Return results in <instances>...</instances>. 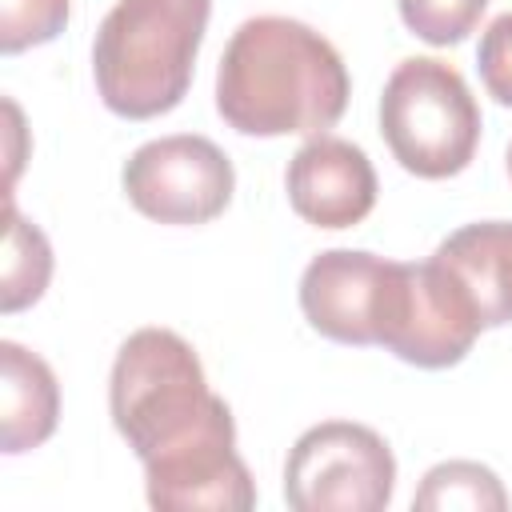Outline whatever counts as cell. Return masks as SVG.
Wrapping results in <instances>:
<instances>
[{"mask_svg":"<svg viewBox=\"0 0 512 512\" xmlns=\"http://www.w3.org/2000/svg\"><path fill=\"white\" fill-rule=\"evenodd\" d=\"M392 492L396 456L368 424H312L284 460V500L296 512H380Z\"/></svg>","mask_w":512,"mask_h":512,"instance_id":"cell-6","label":"cell"},{"mask_svg":"<svg viewBox=\"0 0 512 512\" xmlns=\"http://www.w3.org/2000/svg\"><path fill=\"white\" fill-rule=\"evenodd\" d=\"M412 508H420V512H452V508L500 512V508H508V492L492 468H484L476 460H444L424 472V484L416 488Z\"/></svg>","mask_w":512,"mask_h":512,"instance_id":"cell-13","label":"cell"},{"mask_svg":"<svg viewBox=\"0 0 512 512\" xmlns=\"http://www.w3.org/2000/svg\"><path fill=\"white\" fill-rule=\"evenodd\" d=\"M380 136L404 172L448 180L476 156L480 104L448 60L408 56L384 80Z\"/></svg>","mask_w":512,"mask_h":512,"instance_id":"cell-4","label":"cell"},{"mask_svg":"<svg viewBox=\"0 0 512 512\" xmlns=\"http://www.w3.org/2000/svg\"><path fill=\"white\" fill-rule=\"evenodd\" d=\"M508 176H512V144H508Z\"/></svg>","mask_w":512,"mask_h":512,"instance_id":"cell-18","label":"cell"},{"mask_svg":"<svg viewBox=\"0 0 512 512\" xmlns=\"http://www.w3.org/2000/svg\"><path fill=\"white\" fill-rule=\"evenodd\" d=\"M108 412L140 464L232 420V408L208 388L196 348L172 328H140L120 344L108 376Z\"/></svg>","mask_w":512,"mask_h":512,"instance_id":"cell-3","label":"cell"},{"mask_svg":"<svg viewBox=\"0 0 512 512\" xmlns=\"http://www.w3.org/2000/svg\"><path fill=\"white\" fill-rule=\"evenodd\" d=\"M68 24V0H4L0 4V52H24L48 44Z\"/></svg>","mask_w":512,"mask_h":512,"instance_id":"cell-16","label":"cell"},{"mask_svg":"<svg viewBox=\"0 0 512 512\" xmlns=\"http://www.w3.org/2000/svg\"><path fill=\"white\" fill-rule=\"evenodd\" d=\"M348 92L332 40L292 16L244 20L216 68V112L244 136H320L344 116Z\"/></svg>","mask_w":512,"mask_h":512,"instance_id":"cell-1","label":"cell"},{"mask_svg":"<svg viewBox=\"0 0 512 512\" xmlns=\"http://www.w3.org/2000/svg\"><path fill=\"white\" fill-rule=\"evenodd\" d=\"M476 300L484 328L512 324V220H480L444 236L432 252Z\"/></svg>","mask_w":512,"mask_h":512,"instance_id":"cell-11","label":"cell"},{"mask_svg":"<svg viewBox=\"0 0 512 512\" xmlns=\"http://www.w3.org/2000/svg\"><path fill=\"white\" fill-rule=\"evenodd\" d=\"M124 192L136 212L160 224H208L236 188L232 160L196 132H176L140 144L124 160Z\"/></svg>","mask_w":512,"mask_h":512,"instance_id":"cell-7","label":"cell"},{"mask_svg":"<svg viewBox=\"0 0 512 512\" xmlns=\"http://www.w3.org/2000/svg\"><path fill=\"white\" fill-rule=\"evenodd\" d=\"M480 332L484 320L476 300L444 260H388L376 312V344L416 368H452L468 356Z\"/></svg>","mask_w":512,"mask_h":512,"instance_id":"cell-5","label":"cell"},{"mask_svg":"<svg viewBox=\"0 0 512 512\" xmlns=\"http://www.w3.org/2000/svg\"><path fill=\"white\" fill-rule=\"evenodd\" d=\"M52 276V248L36 224H28L12 196H8V236H4V292L0 308L20 312L24 304H36Z\"/></svg>","mask_w":512,"mask_h":512,"instance_id":"cell-14","label":"cell"},{"mask_svg":"<svg viewBox=\"0 0 512 512\" xmlns=\"http://www.w3.org/2000/svg\"><path fill=\"white\" fill-rule=\"evenodd\" d=\"M288 204L316 228H352L376 208V168L368 152L344 136H308L284 172Z\"/></svg>","mask_w":512,"mask_h":512,"instance_id":"cell-9","label":"cell"},{"mask_svg":"<svg viewBox=\"0 0 512 512\" xmlns=\"http://www.w3.org/2000/svg\"><path fill=\"white\" fill-rule=\"evenodd\" d=\"M396 4H400V20L408 24V32H416L420 40L436 48L460 44L488 8V0H396Z\"/></svg>","mask_w":512,"mask_h":512,"instance_id":"cell-15","label":"cell"},{"mask_svg":"<svg viewBox=\"0 0 512 512\" xmlns=\"http://www.w3.org/2000/svg\"><path fill=\"white\" fill-rule=\"evenodd\" d=\"M388 260L360 248H328L300 276V308L308 324L336 344H376V312Z\"/></svg>","mask_w":512,"mask_h":512,"instance_id":"cell-10","label":"cell"},{"mask_svg":"<svg viewBox=\"0 0 512 512\" xmlns=\"http://www.w3.org/2000/svg\"><path fill=\"white\" fill-rule=\"evenodd\" d=\"M208 16L212 0H116L92 44L104 108L124 120L172 112L192 84Z\"/></svg>","mask_w":512,"mask_h":512,"instance_id":"cell-2","label":"cell"},{"mask_svg":"<svg viewBox=\"0 0 512 512\" xmlns=\"http://www.w3.org/2000/svg\"><path fill=\"white\" fill-rule=\"evenodd\" d=\"M476 68L488 88V96L504 108H512V12L496 16L476 48Z\"/></svg>","mask_w":512,"mask_h":512,"instance_id":"cell-17","label":"cell"},{"mask_svg":"<svg viewBox=\"0 0 512 512\" xmlns=\"http://www.w3.org/2000/svg\"><path fill=\"white\" fill-rule=\"evenodd\" d=\"M4 364V428L0 444L8 456L40 448L60 420V384L44 356L28 352L16 340L0 344Z\"/></svg>","mask_w":512,"mask_h":512,"instance_id":"cell-12","label":"cell"},{"mask_svg":"<svg viewBox=\"0 0 512 512\" xmlns=\"http://www.w3.org/2000/svg\"><path fill=\"white\" fill-rule=\"evenodd\" d=\"M144 492L152 508L168 512H248L256 504V484L236 452V420L196 436L168 456L144 460Z\"/></svg>","mask_w":512,"mask_h":512,"instance_id":"cell-8","label":"cell"}]
</instances>
